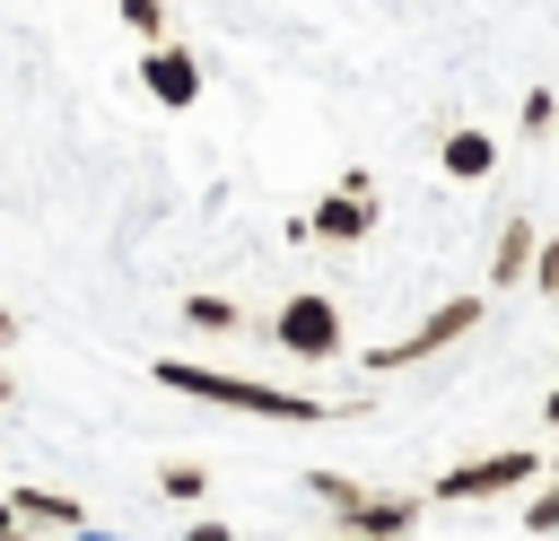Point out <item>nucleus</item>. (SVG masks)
Listing matches in <instances>:
<instances>
[{
  "label": "nucleus",
  "instance_id": "10",
  "mask_svg": "<svg viewBox=\"0 0 559 541\" xmlns=\"http://www.w3.org/2000/svg\"><path fill=\"white\" fill-rule=\"evenodd\" d=\"M157 489H166V497H201V471H192V462H166Z\"/></svg>",
  "mask_w": 559,
  "mask_h": 541
},
{
  "label": "nucleus",
  "instance_id": "14",
  "mask_svg": "<svg viewBox=\"0 0 559 541\" xmlns=\"http://www.w3.org/2000/svg\"><path fill=\"white\" fill-rule=\"evenodd\" d=\"M0 524H17V515H9V497H0Z\"/></svg>",
  "mask_w": 559,
  "mask_h": 541
},
{
  "label": "nucleus",
  "instance_id": "4",
  "mask_svg": "<svg viewBox=\"0 0 559 541\" xmlns=\"http://www.w3.org/2000/svg\"><path fill=\"white\" fill-rule=\"evenodd\" d=\"M140 79H148V96H157V105H192V96H201V70H192V52H183V44H157V52L140 61Z\"/></svg>",
  "mask_w": 559,
  "mask_h": 541
},
{
  "label": "nucleus",
  "instance_id": "2",
  "mask_svg": "<svg viewBox=\"0 0 559 541\" xmlns=\"http://www.w3.org/2000/svg\"><path fill=\"white\" fill-rule=\"evenodd\" d=\"M280 340H288L297 358H332V349H341V323H332L323 297H288V305H280Z\"/></svg>",
  "mask_w": 559,
  "mask_h": 541
},
{
  "label": "nucleus",
  "instance_id": "1",
  "mask_svg": "<svg viewBox=\"0 0 559 541\" xmlns=\"http://www.w3.org/2000/svg\"><path fill=\"white\" fill-rule=\"evenodd\" d=\"M157 384H166V393H192V401L253 410V419H323V401H306V393L253 384V375H218V366H192V358H157Z\"/></svg>",
  "mask_w": 559,
  "mask_h": 541
},
{
  "label": "nucleus",
  "instance_id": "8",
  "mask_svg": "<svg viewBox=\"0 0 559 541\" xmlns=\"http://www.w3.org/2000/svg\"><path fill=\"white\" fill-rule=\"evenodd\" d=\"M445 166H454V175H480V166H489V140H472V131H463V140L445 148Z\"/></svg>",
  "mask_w": 559,
  "mask_h": 541
},
{
  "label": "nucleus",
  "instance_id": "6",
  "mask_svg": "<svg viewBox=\"0 0 559 541\" xmlns=\"http://www.w3.org/2000/svg\"><path fill=\"white\" fill-rule=\"evenodd\" d=\"M515 471H524V454H498V462H472V471H454L445 489H454V497H480V489H507Z\"/></svg>",
  "mask_w": 559,
  "mask_h": 541
},
{
  "label": "nucleus",
  "instance_id": "5",
  "mask_svg": "<svg viewBox=\"0 0 559 541\" xmlns=\"http://www.w3.org/2000/svg\"><path fill=\"white\" fill-rule=\"evenodd\" d=\"M314 236H332V244H349V236H367V201H358V192H341V201H323V209H314Z\"/></svg>",
  "mask_w": 559,
  "mask_h": 541
},
{
  "label": "nucleus",
  "instance_id": "9",
  "mask_svg": "<svg viewBox=\"0 0 559 541\" xmlns=\"http://www.w3.org/2000/svg\"><path fill=\"white\" fill-rule=\"evenodd\" d=\"M122 26H131V35H166V9H157V0H122Z\"/></svg>",
  "mask_w": 559,
  "mask_h": 541
},
{
  "label": "nucleus",
  "instance_id": "11",
  "mask_svg": "<svg viewBox=\"0 0 559 541\" xmlns=\"http://www.w3.org/2000/svg\"><path fill=\"white\" fill-rule=\"evenodd\" d=\"M183 541H236V532H227V524H192Z\"/></svg>",
  "mask_w": 559,
  "mask_h": 541
},
{
  "label": "nucleus",
  "instance_id": "7",
  "mask_svg": "<svg viewBox=\"0 0 559 541\" xmlns=\"http://www.w3.org/2000/svg\"><path fill=\"white\" fill-rule=\"evenodd\" d=\"M183 323H192V332H236L245 314H236L227 297H183Z\"/></svg>",
  "mask_w": 559,
  "mask_h": 541
},
{
  "label": "nucleus",
  "instance_id": "13",
  "mask_svg": "<svg viewBox=\"0 0 559 541\" xmlns=\"http://www.w3.org/2000/svg\"><path fill=\"white\" fill-rule=\"evenodd\" d=\"M9 401H17V384H9V375H0V410H9Z\"/></svg>",
  "mask_w": 559,
  "mask_h": 541
},
{
  "label": "nucleus",
  "instance_id": "12",
  "mask_svg": "<svg viewBox=\"0 0 559 541\" xmlns=\"http://www.w3.org/2000/svg\"><path fill=\"white\" fill-rule=\"evenodd\" d=\"M9 340H17V314H9V305H0V349H9Z\"/></svg>",
  "mask_w": 559,
  "mask_h": 541
},
{
  "label": "nucleus",
  "instance_id": "3",
  "mask_svg": "<svg viewBox=\"0 0 559 541\" xmlns=\"http://www.w3.org/2000/svg\"><path fill=\"white\" fill-rule=\"evenodd\" d=\"M9 515H17L26 532H79V524H87V506H79V497L35 489V480H26V489H9Z\"/></svg>",
  "mask_w": 559,
  "mask_h": 541
}]
</instances>
